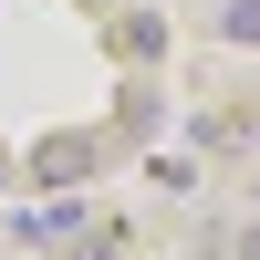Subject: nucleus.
<instances>
[{
    "label": "nucleus",
    "mask_w": 260,
    "mask_h": 260,
    "mask_svg": "<svg viewBox=\"0 0 260 260\" xmlns=\"http://www.w3.org/2000/svg\"><path fill=\"white\" fill-rule=\"evenodd\" d=\"M240 260H260V229H240Z\"/></svg>",
    "instance_id": "obj_4"
},
{
    "label": "nucleus",
    "mask_w": 260,
    "mask_h": 260,
    "mask_svg": "<svg viewBox=\"0 0 260 260\" xmlns=\"http://www.w3.org/2000/svg\"><path fill=\"white\" fill-rule=\"evenodd\" d=\"M125 250V229H94V240H83V260H115Z\"/></svg>",
    "instance_id": "obj_3"
},
{
    "label": "nucleus",
    "mask_w": 260,
    "mask_h": 260,
    "mask_svg": "<svg viewBox=\"0 0 260 260\" xmlns=\"http://www.w3.org/2000/svg\"><path fill=\"white\" fill-rule=\"evenodd\" d=\"M219 31H229V42H260V0H229V11H219Z\"/></svg>",
    "instance_id": "obj_2"
},
{
    "label": "nucleus",
    "mask_w": 260,
    "mask_h": 260,
    "mask_svg": "<svg viewBox=\"0 0 260 260\" xmlns=\"http://www.w3.org/2000/svg\"><path fill=\"white\" fill-rule=\"evenodd\" d=\"M31 167H42V187H73V177H83V146H73V136H62V146H42V156H31Z\"/></svg>",
    "instance_id": "obj_1"
}]
</instances>
